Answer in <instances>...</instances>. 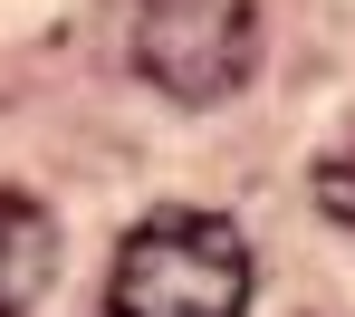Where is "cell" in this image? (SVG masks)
<instances>
[{"mask_svg":"<svg viewBox=\"0 0 355 317\" xmlns=\"http://www.w3.org/2000/svg\"><path fill=\"white\" fill-rule=\"evenodd\" d=\"M250 308V241L221 212H154L125 231L106 269V317H240Z\"/></svg>","mask_w":355,"mask_h":317,"instance_id":"1","label":"cell"},{"mask_svg":"<svg viewBox=\"0 0 355 317\" xmlns=\"http://www.w3.org/2000/svg\"><path fill=\"white\" fill-rule=\"evenodd\" d=\"M135 67L182 106H221L259 67V10L250 0H144L135 10Z\"/></svg>","mask_w":355,"mask_h":317,"instance_id":"2","label":"cell"},{"mask_svg":"<svg viewBox=\"0 0 355 317\" xmlns=\"http://www.w3.org/2000/svg\"><path fill=\"white\" fill-rule=\"evenodd\" d=\"M49 279H58V221L29 192H0V317H29Z\"/></svg>","mask_w":355,"mask_h":317,"instance_id":"3","label":"cell"},{"mask_svg":"<svg viewBox=\"0 0 355 317\" xmlns=\"http://www.w3.org/2000/svg\"><path fill=\"white\" fill-rule=\"evenodd\" d=\"M317 212H327V221H346V231H355V126L336 135L327 154H317Z\"/></svg>","mask_w":355,"mask_h":317,"instance_id":"4","label":"cell"}]
</instances>
